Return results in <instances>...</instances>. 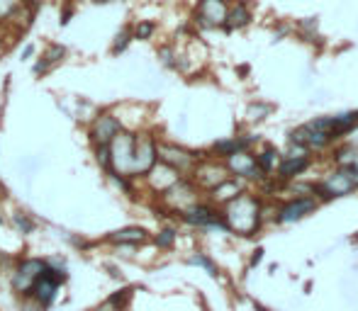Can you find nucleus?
I'll use <instances>...</instances> for the list:
<instances>
[{"instance_id":"nucleus-1","label":"nucleus","mask_w":358,"mask_h":311,"mask_svg":"<svg viewBox=\"0 0 358 311\" xmlns=\"http://www.w3.org/2000/svg\"><path fill=\"white\" fill-rule=\"evenodd\" d=\"M261 207L259 199L251 197V195H236L234 199H229L224 207V227L231 229V232L241 234V236H251L259 229L261 224Z\"/></svg>"},{"instance_id":"nucleus-2","label":"nucleus","mask_w":358,"mask_h":311,"mask_svg":"<svg viewBox=\"0 0 358 311\" xmlns=\"http://www.w3.org/2000/svg\"><path fill=\"white\" fill-rule=\"evenodd\" d=\"M110 151V170L120 175H129L132 178V165H134V134L120 129L115 139L108 144ZM108 170V173H110Z\"/></svg>"},{"instance_id":"nucleus-3","label":"nucleus","mask_w":358,"mask_h":311,"mask_svg":"<svg viewBox=\"0 0 358 311\" xmlns=\"http://www.w3.org/2000/svg\"><path fill=\"white\" fill-rule=\"evenodd\" d=\"M44 270V258H22L17 260V265L13 268V275H10V285H13V292L17 297L27 299L29 292H32L34 282L42 275Z\"/></svg>"},{"instance_id":"nucleus-4","label":"nucleus","mask_w":358,"mask_h":311,"mask_svg":"<svg viewBox=\"0 0 358 311\" xmlns=\"http://www.w3.org/2000/svg\"><path fill=\"white\" fill-rule=\"evenodd\" d=\"M62 285H64L62 280H59L57 275H54L52 270H49L47 265H44L42 275L37 278V282H34V287H32V292H29V297H27V299H32L34 307H37L39 311H42V309H49L54 302H57Z\"/></svg>"},{"instance_id":"nucleus-5","label":"nucleus","mask_w":358,"mask_h":311,"mask_svg":"<svg viewBox=\"0 0 358 311\" xmlns=\"http://www.w3.org/2000/svg\"><path fill=\"white\" fill-rule=\"evenodd\" d=\"M156 139L149 134H134V165L132 178H144L156 163Z\"/></svg>"},{"instance_id":"nucleus-6","label":"nucleus","mask_w":358,"mask_h":311,"mask_svg":"<svg viewBox=\"0 0 358 311\" xmlns=\"http://www.w3.org/2000/svg\"><path fill=\"white\" fill-rule=\"evenodd\" d=\"M180 219H183L185 224H190V227H200V229H222L224 232V219H222V214L217 212V209L208 207V204H190V207H185L183 212H180Z\"/></svg>"},{"instance_id":"nucleus-7","label":"nucleus","mask_w":358,"mask_h":311,"mask_svg":"<svg viewBox=\"0 0 358 311\" xmlns=\"http://www.w3.org/2000/svg\"><path fill=\"white\" fill-rule=\"evenodd\" d=\"M156 158H159L161 163L169 165V168H173L176 173H188V170L193 168V163H195L198 156H193L188 149H183V146H176V144H159L156 142Z\"/></svg>"},{"instance_id":"nucleus-8","label":"nucleus","mask_w":358,"mask_h":311,"mask_svg":"<svg viewBox=\"0 0 358 311\" xmlns=\"http://www.w3.org/2000/svg\"><path fill=\"white\" fill-rule=\"evenodd\" d=\"M120 129H122L120 117H115L113 112H100L98 117H93V122H90L88 137H90V142H93V146H108Z\"/></svg>"},{"instance_id":"nucleus-9","label":"nucleus","mask_w":358,"mask_h":311,"mask_svg":"<svg viewBox=\"0 0 358 311\" xmlns=\"http://www.w3.org/2000/svg\"><path fill=\"white\" fill-rule=\"evenodd\" d=\"M358 188V173L351 165H344L339 173H334L324 185H322V192H327V197H339V195H349L351 190Z\"/></svg>"},{"instance_id":"nucleus-10","label":"nucleus","mask_w":358,"mask_h":311,"mask_svg":"<svg viewBox=\"0 0 358 311\" xmlns=\"http://www.w3.org/2000/svg\"><path fill=\"white\" fill-rule=\"evenodd\" d=\"M227 0H200L198 10H195V17L205 27H220L227 20Z\"/></svg>"},{"instance_id":"nucleus-11","label":"nucleus","mask_w":358,"mask_h":311,"mask_svg":"<svg viewBox=\"0 0 358 311\" xmlns=\"http://www.w3.org/2000/svg\"><path fill=\"white\" fill-rule=\"evenodd\" d=\"M227 170H231L234 175H241V178H254L259 173V163L251 153L246 151H236L227 156Z\"/></svg>"},{"instance_id":"nucleus-12","label":"nucleus","mask_w":358,"mask_h":311,"mask_svg":"<svg viewBox=\"0 0 358 311\" xmlns=\"http://www.w3.org/2000/svg\"><path fill=\"white\" fill-rule=\"evenodd\" d=\"M312 209H315V199L300 197V199H295V202H287L285 207H280L278 222L280 224H292V222H297V219L305 217V214H310Z\"/></svg>"},{"instance_id":"nucleus-13","label":"nucleus","mask_w":358,"mask_h":311,"mask_svg":"<svg viewBox=\"0 0 358 311\" xmlns=\"http://www.w3.org/2000/svg\"><path fill=\"white\" fill-rule=\"evenodd\" d=\"M146 238H149V236H146L142 227H124V229L113 232L105 241L115 245H139V243H144Z\"/></svg>"},{"instance_id":"nucleus-14","label":"nucleus","mask_w":358,"mask_h":311,"mask_svg":"<svg viewBox=\"0 0 358 311\" xmlns=\"http://www.w3.org/2000/svg\"><path fill=\"white\" fill-rule=\"evenodd\" d=\"M64 56H66V49H64L62 44H49L47 52H44L42 56H39V61L34 63V76H44V73H47L52 66H57Z\"/></svg>"},{"instance_id":"nucleus-15","label":"nucleus","mask_w":358,"mask_h":311,"mask_svg":"<svg viewBox=\"0 0 358 311\" xmlns=\"http://www.w3.org/2000/svg\"><path fill=\"white\" fill-rule=\"evenodd\" d=\"M210 192H213L215 202H229V199H234L236 195H241V185L236 183V180L227 178V180H222L217 188L210 190Z\"/></svg>"},{"instance_id":"nucleus-16","label":"nucleus","mask_w":358,"mask_h":311,"mask_svg":"<svg viewBox=\"0 0 358 311\" xmlns=\"http://www.w3.org/2000/svg\"><path fill=\"white\" fill-rule=\"evenodd\" d=\"M249 10H246L244 3H236L231 10H227V20H224V27L227 29H236V27H244L249 22Z\"/></svg>"},{"instance_id":"nucleus-17","label":"nucleus","mask_w":358,"mask_h":311,"mask_svg":"<svg viewBox=\"0 0 358 311\" xmlns=\"http://www.w3.org/2000/svg\"><path fill=\"white\" fill-rule=\"evenodd\" d=\"M307 156H285V160L280 163V175L283 178H295L297 173H302V170L307 168Z\"/></svg>"},{"instance_id":"nucleus-18","label":"nucleus","mask_w":358,"mask_h":311,"mask_svg":"<svg viewBox=\"0 0 358 311\" xmlns=\"http://www.w3.org/2000/svg\"><path fill=\"white\" fill-rule=\"evenodd\" d=\"M44 265H47V268L52 270L62 282H66L69 280V265L62 255H47V258H44Z\"/></svg>"},{"instance_id":"nucleus-19","label":"nucleus","mask_w":358,"mask_h":311,"mask_svg":"<svg viewBox=\"0 0 358 311\" xmlns=\"http://www.w3.org/2000/svg\"><path fill=\"white\" fill-rule=\"evenodd\" d=\"M249 146V142L246 139H227V142H217L215 144V153L220 156H229V153H236V151H244V149Z\"/></svg>"},{"instance_id":"nucleus-20","label":"nucleus","mask_w":358,"mask_h":311,"mask_svg":"<svg viewBox=\"0 0 358 311\" xmlns=\"http://www.w3.org/2000/svg\"><path fill=\"white\" fill-rule=\"evenodd\" d=\"M13 227L17 229V234H22V236H27V234H32L34 232V219L29 217L27 212H15L13 214Z\"/></svg>"},{"instance_id":"nucleus-21","label":"nucleus","mask_w":358,"mask_h":311,"mask_svg":"<svg viewBox=\"0 0 358 311\" xmlns=\"http://www.w3.org/2000/svg\"><path fill=\"white\" fill-rule=\"evenodd\" d=\"M129 42H132V29H122V32L115 34V42H113V54L117 56V54H122L124 49L129 47Z\"/></svg>"},{"instance_id":"nucleus-22","label":"nucleus","mask_w":358,"mask_h":311,"mask_svg":"<svg viewBox=\"0 0 358 311\" xmlns=\"http://www.w3.org/2000/svg\"><path fill=\"white\" fill-rule=\"evenodd\" d=\"M156 24L149 22V20H139L137 24L132 27V39H149L151 34H154Z\"/></svg>"},{"instance_id":"nucleus-23","label":"nucleus","mask_w":358,"mask_h":311,"mask_svg":"<svg viewBox=\"0 0 358 311\" xmlns=\"http://www.w3.org/2000/svg\"><path fill=\"white\" fill-rule=\"evenodd\" d=\"M190 265H200V268H205L208 270L210 275H213V278H217V265L213 263V260L208 258V255H203V253H195L193 258L188 260Z\"/></svg>"},{"instance_id":"nucleus-24","label":"nucleus","mask_w":358,"mask_h":311,"mask_svg":"<svg viewBox=\"0 0 358 311\" xmlns=\"http://www.w3.org/2000/svg\"><path fill=\"white\" fill-rule=\"evenodd\" d=\"M154 241L159 248H171V245L176 243V229H164V232L156 234Z\"/></svg>"},{"instance_id":"nucleus-25","label":"nucleus","mask_w":358,"mask_h":311,"mask_svg":"<svg viewBox=\"0 0 358 311\" xmlns=\"http://www.w3.org/2000/svg\"><path fill=\"white\" fill-rule=\"evenodd\" d=\"M93 153H95V163H98L100 168L108 173V170H110V151H108V146H93Z\"/></svg>"},{"instance_id":"nucleus-26","label":"nucleus","mask_w":358,"mask_h":311,"mask_svg":"<svg viewBox=\"0 0 358 311\" xmlns=\"http://www.w3.org/2000/svg\"><path fill=\"white\" fill-rule=\"evenodd\" d=\"M275 158H278V156H275V151H273V149H268V151H266L264 156H261V160H256V163H259L261 168H264L266 173H268V170H273Z\"/></svg>"},{"instance_id":"nucleus-27","label":"nucleus","mask_w":358,"mask_h":311,"mask_svg":"<svg viewBox=\"0 0 358 311\" xmlns=\"http://www.w3.org/2000/svg\"><path fill=\"white\" fill-rule=\"evenodd\" d=\"M93 311H122V309H117V307H115V304H110L108 299H105V302L100 304V307H95Z\"/></svg>"},{"instance_id":"nucleus-28","label":"nucleus","mask_w":358,"mask_h":311,"mask_svg":"<svg viewBox=\"0 0 358 311\" xmlns=\"http://www.w3.org/2000/svg\"><path fill=\"white\" fill-rule=\"evenodd\" d=\"M22 3H24V8H27L29 13H34V10H37L39 5H42V0H22Z\"/></svg>"},{"instance_id":"nucleus-29","label":"nucleus","mask_w":358,"mask_h":311,"mask_svg":"<svg viewBox=\"0 0 358 311\" xmlns=\"http://www.w3.org/2000/svg\"><path fill=\"white\" fill-rule=\"evenodd\" d=\"M32 54H34V47H32V44H27V47L22 49V54H20V59H22V61H24V59H29V56H32Z\"/></svg>"},{"instance_id":"nucleus-30","label":"nucleus","mask_w":358,"mask_h":311,"mask_svg":"<svg viewBox=\"0 0 358 311\" xmlns=\"http://www.w3.org/2000/svg\"><path fill=\"white\" fill-rule=\"evenodd\" d=\"M90 3H110V0H90Z\"/></svg>"},{"instance_id":"nucleus-31","label":"nucleus","mask_w":358,"mask_h":311,"mask_svg":"<svg viewBox=\"0 0 358 311\" xmlns=\"http://www.w3.org/2000/svg\"><path fill=\"white\" fill-rule=\"evenodd\" d=\"M0 52H5V44H3V39H0Z\"/></svg>"},{"instance_id":"nucleus-32","label":"nucleus","mask_w":358,"mask_h":311,"mask_svg":"<svg viewBox=\"0 0 358 311\" xmlns=\"http://www.w3.org/2000/svg\"><path fill=\"white\" fill-rule=\"evenodd\" d=\"M0 224H3V217H0Z\"/></svg>"}]
</instances>
